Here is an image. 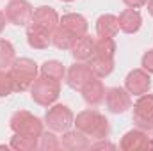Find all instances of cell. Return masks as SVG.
Masks as SVG:
<instances>
[{
    "mask_svg": "<svg viewBox=\"0 0 153 151\" xmlns=\"http://www.w3.org/2000/svg\"><path fill=\"white\" fill-rule=\"evenodd\" d=\"M4 14H5V20L9 23L18 25V27H27L32 20L34 9L27 0H11L5 5Z\"/></svg>",
    "mask_w": 153,
    "mask_h": 151,
    "instance_id": "52a82bcc",
    "label": "cell"
},
{
    "mask_svg": "<svg viewBox=\"0 0 153 151\" xmlns=\"http://www.w3.org/2000/svg\"><path fill=\"white\" fill-rule=\"evenodd\" d=\"M73 121H75L73 112L70 110V107H66L62 103L50 105L45 114V124L53 133H62V132L70 130L73 126Z\"/></svg>",
    "mask_w": 153,
    "mask_h": 151,
    "instance_id": "277c9868",
    "label": "cell"
},
{
    "mask_svg": "<svg viewBox=\"0 0 153 151\" xmlns=\"http://www.w3.org/2000/svg\"><path fill=\"white\" fill-rule=\"evenodd\" d=\"M146 2H148V0H123V4H125L126 7H130V9H139V7L146 5Z\"/></svg>",
    "mask_w": 153,
    "mask_h": 151,
    "instance_id": "f546056e",
    "label": "cell"
},
{
    "mask_svg": "<svg viewBox=\"0 0 153 151\" xmlns=\"http://www.w3.org/2000/svg\"><path fill=\"white\" fill-rule=\"evenodd\" d=\"M11 150L16 151H34L39 150V137L36 135H25V133H14L9 144Z\"/></svg>",
    "mask_w": 153,
    "mask_h": 151,
    "instance_id": "ffe728a7",
    "label": "cell"
},
{
    "mask_svg": "<svg viewBox=\"0 0 153 151\" xmlns=\"http://www.w3.org/2000/svg\"><path fill=\"white\" fill-rule=\"evenodd\" d=\"M61 148V141L53 135V132H43L39 135V150L43 151H53Z\"/></svg>",
    "mask_w": 153,
    "mask_h": 151,
    "instance_id": "484cf974",
    "label": "cell"
},
{
    "mask_svg": "<svg viewBox=\"0 0 153 151\" xmlns=\"http://www.w3.org/2000/svg\"><path fill=\"white\" fill-rule=\"evenodd\" d=\"M59 14H57V11L53 9V7H50V5H41L38 9H34V14H32V20H30V23H34L36 27L39 29H43V30H46V32H53L57 27H59Z\"/></svg>",
    "mask_w": 153,
    "mask_h": 151,
    "instance_id": "8fae6325",
    "label": "cell"
},
{
    "mask_svg": "<svg viewBox=\"0 0 153 151\" xmlns=\"http://www.w3.org/2000/svg\"><path fill=\"white\" fill-rule=\"evenodd\" d=\"M132 119H134L137 128H141L144 132H152L153 130V94L146 93V94L139 96V100L134 103Z\"/></svg>",
    "mask_w": 153,
    "mask_h": 151,
    "instance_id": "8992f818",
    "label": "cell"
},
{
    "mask_svg": "<svg viewBox=\"0 0 153 151\" xmlns=\"http://www.w3.org/2000/svg\"><path fill=\"white\" fill-rule=\"evenodd\" d=\"M61 2H73V0H61Z\"/></svg>",
    "mask_w": 153,
    "mask_h": 151,
    "instance_id": "d6a6232c",
    "label": "cell"
},
{
    "mask_svg": "<svg viewBox=\"0 0 153 151\" xmlns=\"http://www.w3.org/2000/svg\"><path fill=\"white\" fill-rule=\"evenodd\" d=\"M105 107L112 114H123L132 109V98L130 93L123 87H111L105 93Z\"/></svg>",
    "mask_w": 153,
    "mask_h": 151,
    "instance_id": "ba28073f",
    "label": "cell"
},
{
    "mask_svg": "<svg viewBox=\"0 0 153 151\" xmlns=\"http://www.w3.org/2000/svg\"><path fill=\"white\" fill-rule=\"evenodd\" d=\"M114 148H116L114 144L105 141V139H100L96 144H91V150H114Z\"/></svg>",
    "mask_w": 153,
    "mask_h": 151,
    "instance_id": "f1b7e54d",
    "label": "cell"
},
{
    "mask_svg": "<svg viewBox=\"0 0 153 151\" xmlns=\"http://www.w3.org/2000/svg\"><path fill=\"white\" fill-rule=\"evenodd\" d=\"M80 93H82L84 101H85L89 107H98L100 103H103L107 91H105L103 82H102L98 76H93V78L80 89Z\"/></svg>",
    "mask_w": 153,
    "mask_h": 151,
    "instance_id": "4fadbf2b",
    "label": "cell"
},
{
    "mask_svg": "<svg viewBox=\"0 0 153 151\" xmlns=\"http://www.w3.org/2000/svg\"><path fill=\"white\" fill-rule=\"evenodd\" d=\"M150 87H152V78L150 73L144 70H132L125 78V89L134 96L150 93Z\"/></svg>",
    "mask_w": 153,
    "mask_h": 151,
    "instance_id": "9c48e42d",
    "label": "cell"
},
{
    "mask_svg": "<svg viewBox=\"0 0 153 151\" xmlns=\"http://www.w3.org/2000/svg\"><path fill=\"white\" fill-rule=\"evenodd\" d=\"M89 66H91L94 76L105 78V76H109L114 71V59H103V57H96V55H94V57L89 61Z\"/></svg>",
    "mask_w": 153,
    "mask_h": 151,
    "instance_id": "7402d4cb",
    "label": "cell"
},
{
    "mask_svg": "<svg viewBox=\"0 0 153 151\" xmlns=\"http://www.w3.org/2000/svg\"><path fill=\"white\" fill-rule=\"evenodd\" d=\"M119 32L117 16L114 14H102L96 20V34L100 38H116Z\"/></svg>",
    "mask_w": 153,
    "mask_h": 151,
    "instance_id": "d6986e66",
    "label": "cell"
},
{
    "mask_svg": "<svg viewBox=\"0 0 153 151\" xmlns=\"http://www.w3.org/2000/svg\"><path fill=\"white\" fill-rule=\"evenodd\" d=\"M13 91H14V85H13V80H11L9 73H5L4 70H0V98L9 96Z\"/></svg>",
    "mask_w": 153,
    "mask_h": 151,
    "instance_id": "4316f807",
    "label": "cell"
},
{
    "mask_svg": "<svg viewBox=\"0 0 153 151\" xmlns=\"http://www.w3.org/2000/svg\"><path fill=\"white\" fill-rule=\"evenodd\" d=\"M73 124H75V130L82 132L84 135H87L89 139H94V141L107 139L109 132H111L109 119L94 109H87V110H82L80 114H76Z\"/></svg>",
    "mask_w": 153,
    "mask_h": 151,
    "instance_id": "6da1fadb",
    "label": "cell"
},
{
    "mask_svg": "<svg viewBox=\"0 0 153 151\" xmlns=\"http://www.w3.org/2000/svg\"><path fill=\"white\" fill-rule=\"evenodd\" d=\"M16 59V52H14V46L11 44V41L0 38V70L4 68H9Z\"/></svg>",
    "mask_w": 153,
    "mask_h": 151,
    "instance_id": "d4e9b609",
    "label": "cell"
},
{
    "mask_svg": "<svg viewBox=\"0 0 153 151\" xmlns=\"http://www.w3.org/2000/svg\"><path fill=\"white\" fill-rule=\"evenodd\" d=\"M43 124L41 119L32 115L27 110H16L9 119V126L14 133H25V135H36L39 137L43 133Z\"/></svg>",
    "mask_w": 153,
    "mask_h": 151,
    "instance_id": "5b68a950",
    "label": "cell"
},
{
    "mask_svg": "<svg viewBox=\"0 0 153 151\" xmlns=\"http://www.w3.org/2000/svg\"><path fill=\"white\" fill-rule=\"evenodd\" d=\"M27 43L34 50H45L52 44V34L36 27L34 23L27 25Z\"/></svg>",
    "mask_w": 153,
    "mask_h": 151,
    "instance_id": "ac0fdd59",
    "label": "cell"
},
{
    "mask_svg": "<svg viewBox=\"0 0 153 151\" xmlns=\"http://www.w3.org/2000/svg\"><path fill=\"white\" fill-rule=\"evenodd\" d=\"M146 5H148V13L153 16V0H148V2H146Z\"/></svg>",
    "mask_w": 153,
    "mask_h": 151,
    "instance_id": "1f68e13d",
    "label": "cell"
},
{
    "mask_svg": "<svg viewBox=\"0 0 153 151\" xmlns=\"http://www.w3.org/2000/svg\"><path fill=\"white\" fill-rule=\"evenodd\" d=\"M9 76L13 80L14 91H27L38 78V64L32 59L22 57L14 59V62L9 66Z\"/></svg>",
    "mask_w": 153,
    "mask_h": 151,
    "instance_id": "7a4b0ae2",
    "label": "cell"
},
{
    "mask_svg": "<svg viewBox=\"0 0 153 151\" xmlns=\"http://www.w3.org/2000/svg\"><path fill=\"white\" fill-rule=\"evenodd\" d=\"M61 94V82L52 80L48 76H38L34 84L30 85V98L41 105V107H50L57 101Z\"/></svg>",
    "mask_w": 153,
    "mask_h": 151,
    "instance_id": "3957f363",
    "label": "cell"
},
{
    "mask_svg": "<svg viewBox=\"0 0 153 151\" xmlns=\"http://www.w3.org/2000/svg\"><path fill=\"white\" fill-rule=\"evenodd\" d=\"M5 23H7V20H5V14L0 11V34L4 32V29H5Z\"/></svg>",
    "mask_w": 153,
    "mask_h": 151,
    "instance_id": "4dcf8cb0",
    "label": "cell"
},
{
    "mask_svg": "<svg viewBox=\"0 0 153 151\" xmlns=\"http://www.w3.org/2000/svg\"><path fill=\"white\" fill-rule=\"evenodd\" d=\"M150 141H152V137H148V132H144L141 128H135V130H130L123 135V139L119 142V148L123 151L150 150Z\"/></svg>",
    "mask_w": 153,
    "mask_h": 151,
    "instance_id": "7c38bea8",
    "label": "cell"
},
{
    "mask_svg": "<svg viewBox=\"0 0 153 151\" xmlns=\"http://www.w3.org/2000/svg\"><path fill=\"white\" fill-rule=\"evenodd\" d=\"M94 55L103 59H114L116 55V41L114 38H100L94 39Z\"/></svg>",
    "mask_w": 153,
    "mask_h": 151,
    "instance_id": "603a6c76",
    "label": "cell"
},
{
    "mask_svg": "<svg viewBox=\"0 0 153 151\" xmlns=\"http://www.w3.org/2000/svg\"><path fill=\"white\" fill-rule=\"evenodd\" d=\"M59 25L64 27L66 30H70V32H71L73 36H76V38L87 34V29H89L87 20H85L82 14H78V13H68V14H64V16L59 20Z\"/></svg>",
    "mask_w": 153,
    "mask_h": 151,
    "instance_id": "e0dca14e",
    "label": "cell"
},
{
    "mask_svg": "<svg viewBox=\"0 0 153 151\" xmlns=\"http://www.w3.org/2000/svg\"><path fill=\"white\" fill-rule=\"evenodd\" d=\"M152 132H153V130H152ZM152 139H153V137H152Z\"/></svg>",
    "mask_w": 153,
    "mask_h": 151,
    "instance_id": "836d02e7",
    "label": "cell"
},
{
    "mask_svg": "<svg viewBox=\"0 0 153 151\" xmlns=\"http://www.w3.org/2000/svg\"><path fill=\"white\" fill-rule=\"evenodd\" d=\"M41 75L61 82L66 76V70H64V64L61 61H55L53 59V61H46V62L41 64Z\"/></svg>",
    "mask_w": 153,
    "mask_h": 151,
    "instance_id": "cb8c5ba5",
    "label": "cell"
},
{
    "mask_svg": "<svg viewBox=\"0 0 153 151\" xmlns=\"http://www.w3.org/2000/svg\"><path fill=\"white\" fill-rule=\"evenodd\" d=\"M93 76H94V73H93L89 62H78V61H76L75 64L66 71V84H68L71 89L80 91Z\"/></svg>",
    "mask_w": 153,
    "mask_h": 151,
    "instance_id": "30bf717a",
    "label": "cell"
},
{
    "mask_svg": "<svg viewBox=\"0 0 153 151\" xmlns=\"http://www.w3.org/2000/svg\"><path fill=\"white\" fill-rule=\"evenodd\" d=\"M70 52H71L75 61H78V62H89L94 57V38H91L87 34L76 38Z\"/></svg>",
    "mask_w": 153,
    "mask_h": 151,
    "instance_id": "5bb4252c",
    "label": "cell"
},
{
    "mask_svg": "<svg viewBox=\"0 0 153 151\" xmlns=\"http://www.w3.org/2000/svg\"><path fill=\"white\" fill-rule=\"evenodd\" d=\"M75 39H76V36H73L70 30H66L61 25L52 32V44L55 48H59V50H71Z\"/></svg>",
    "mask_w": 153,
    "mask_h": 151,
    "instance_id": "44dd1931",
    "label": "cell"
},
{
    "mask_svg": "<svg viewBox=\"0 0 153 151\" xmlns=\"http://www.w3.org/2000/svg\"><path fill=\"white\" fill-rule=\"evenodd\" d=\"M141 66H143L144 71H148L150 75H153V48L148 50V52H144V55L141 59Z\"/></svg>",
    "mask_w": 153,
    "mask_h": 151,
    "instance_id": "83f0119b",
    "label": "cell"
},
{
    "mask_svg": "<svg viewBox=\"0 0 153 151\" xmlns=\"http://www.w3.org/2000/svg\"><path fill=\"white\" fill-rule=\"evenodd\" d=\"M117 23H119V30L125 34H135L139 32L141 25H143V16L137 9H125L119 13L117 16Z\"/></svg>",
    "mask_w": 153,
    "mask_h": 151,
    "instance_id": "9a60e30c",
    "label": "cell"
},
{
    "mask_svg": "<svg viewBox=\"0 0 153 151\" xmlns=\"http://www.w3.org/2000/svg\"><path fill=\"white\" fill-rule=\"evenodd\" d=\"M61 148L70 151H82V150H89L91 148V141L87 135H84L78 130H66L62 132L61 137Z\"/></svg>",
    "mask_w": 153,
    "mask_h": 151,
    "instance_id": "2e32d148",
    "label": "cell"
}]
</instances>
